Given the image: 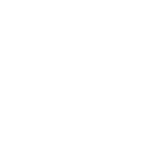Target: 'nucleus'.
<instances>
[]
</instances>
